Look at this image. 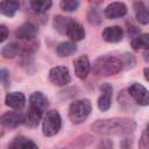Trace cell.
<instances>
[{"instance_id":"cell-28","label":"cell","mask_w":149,"mask_h":149,"mask_svg":"<svg viewBox=\"0 0 149 149\" xmlns=\"http://www.w3.org/2000/svg\"><path fill=\"white\" fill-rule=\"evenodd\" d=\"M0 83H2L3 86H8L9 85V72L6 69H1L0 70Z\"/></svg>"},{"instance_id":"cell-8","label":"cell","mask_w":149,"mask_h":149,"mask_svg":"<svg viewBox=\"0 0 149 149\" xmlns=\"http://www.w3.org/2000/svg\"><path fill=\"white\" fill-rule=\"evenodd\" d=\"M126 14H127V6L123 2H112L104 10V15L107 19H119L125 16Z\"/></svg>"},{"instance_id":"cell-29","label":"cell","mask_w":149,"mask_h":149,"mask_svg":"<svg viewBox=\"0 0 149 149\" xmlns=\"http://www.w3.org/2000/svg\"><path fill=\"white\" fill-rule=\"evenodd\" d=\"M8 34H9L8 28L6 26H3V24H0V43L3 42L5 40H7Z\"/></svg>"},{"instance_id":"cell-17","label":"cell","mask_w":149,"mask_h":149,"mask_svg":"<svg viewBox=\"0 0 149 149\" xmlns=\"http://www.w3.org/2000/svg\"><path fill=\"white\" fill-rule=\"evenodd\" d=\"M42 112L34 108V107H29L28 112L26 113L24 115V120H23V123L28 127H36L40 121H41V118H42Z\"/></svg>"},{"instance_id":"cell-25","label":"cell","mask_w":149,"mask_h":149,"mask_svg":"<svg viewBox=\"0 0 149 149\" xmlns=\"http://www.w3.org/2000/svg\"><path fill=\"white\" fill-rule=\"evenodd\" d=\"M88 21H90L91 23H93V24L100 23L101 19H100V15L98 14V12H97L95 8H91V9H90V12H88Z\"/></svg>"},{"instance_id":"cell-27","label":"cell","mask_w":149,"mask_h":149,"mask_svg":"<svg viewBox=\"0 0 149 149\" xmlns=\"http://www.w3.org/2000/svg\"><path fill=\"white\" fill-rule=\"evenodd\" d=\"M139 147H140V149H149V135L146 132H143L141 135Z\"/></svg>"},{"instance_id":"cell-6","label":"cell","mask_w":149,"mask_h":149,"mask_svg":"<svg viewBox=\"0 0 149 149\" xmlns=\"http://www.w3.org/2000/svg\"><path fill=\"white\" fill-rule=\"evenodd\" d=\"M128 91H129V94L133 97V99L139 105H141V106L149 105V92L143 85H141L139 83H134L130 85Z\"/></svg>"},{"instance_id":"cell-19","label":"cell","mask_w":149,"mask_h":149,"mask_svg":"<svg viewBox=\"0 0 149 149\" xmlns=\"http://www.w3.org/2000/svg\"><path fill=\"white\" fill-rule=\"evenodd\" d=\"M56 51L59 57H68L77 51V45L73 42H63L57 47Z\"/></svg>"},{"instance_id":"cell-33","label":"cell","mask_w":149,"mask_h":149,"mask_svg":"<svg viewBox=\"0 0 149 149\" xmlns=\"http://www.w3.org/2000/svg\"><path fill=\"white\" fill-rule=\"evenodd\" d=\"M90 2H93V3H100L102 0H88Z\"/></svg>"},{"instance_id":"cell-24","label":"cell","mask_w":149,"mask_h":149,"mask_svg":"<svg viewBox=\"0 0 149 149\" xmlns=\"http://www.w3.org/2000/svg\"><path fill=\"white\" fill-rule=\"evenodd\" d=\"M79 0H62L61 1V8L65 12H73L78 8Z\"/></svg>"},{"instance_id":"cell-26","label":"cell","mask_w":149,"mask_h":149,"mask_svg":"<svg viewBox=\"0 0 149 149\" xmlns=\"http://www.w3.org/2000/svg\"><path fill=\"white\" fill-rule=\"evenodd\" d=\"M24 140H26V137H23V136H17V137H15V139L9 143L8 149H21L22 143L24 142Z\"/></svg>"},{"instance_id":"cell-32","label":"cell","mask_w":149,"mask_h":149,"mask_svg":"<svg viewBox=\"0 0 149 149\" xmlns=\"http://www.w3.org/2000/svg\"><path fill=\"white\" fill-rule=\"evenodd\" d=\"M143 74H144V78L149 81V68H146V69L143 70Z\"/></svg>"},{"instance_id":"cell-10","label":"cell","mask_w":149,"mask_h":149,"mask_svg":"<svg viewBox=\"0 0 149 149\" xmlns=\"http://www.w3.org/2000/svg\"><path fill=\"white\" fill-rule=\"evenodd\" d=\"M100 90L102 92V94L99 97L98 99V108L102 112L107 111L111 107V99H112V92H113V87L105 83L100 86Z\"/></svg>"},{"instance_id":"cell-2","label":"cell","mask_w":149,"mask_h":149,"mask_svg":"<svg viewBox=\"0 0 149 149\" xmlns=\"http://www.w3.org/2000/svg\"><path fill=\"white\" fill-rule=\"evenodd\" d=\"M122 68H123V64L121 59L112 56H101L93 62L92 71L97 76L108 77L120 72Z\"/></svg>"},{"instance_id":"cell-30","label":"cell","mask_w":149,"mask_h":149,"mask_svg":"<svg viewBox=\"0 0 149 149\" xmlns=\"http://www.w3.org/2000/svg\"><path fill=\"white\" fill-rule=\"evenodd\" d=\"M21 149H38V147H37V146H36V143H35V142H33L31 140L26 139V140H24V142L22 143Z\"/></svg>"},{"instance_id":"cell-16","label":"cell","mask_w":149,"mask_h":149,"mask_svg":"<svg viewBox=\"0 0 149 149\" xmlns=\"http://www.w3.org/2000/svg\"><path fill=\"white\" fill-rule=\"evenodd\" d=\"M29 102H30V107H34L41 111L42 113L48 108V105H49L47 97L42 92H34L29 98Z\"/></svg>"},{"instance_id":"cell-23","label":"cell","mask_w":149,"mask_h":149,"mask_svg":"<svg viewBox=\"0 0 149 149\" xmlns=\"http://www.w3.org/2000/svg\"><path fill=\"white\" fill-rule=\"evenodd\" d=\"M70 21H71V17H64V16L58 15V16H56L55 20H54V27H55L59 33L65 34V33H66V28H68Z\"/></svg>"},{"instance_id":"cell-22","label":"cell","mask_w":149,"mask_h":149,"mask_svg":"<svg viewBox=\"0 0 149 149\" xmlns=\"http://www.w3.org/2000/svg\"><path fill=\"white\" fill-rule=\"evenodd\" d=\"M21 52V47L17 43H9L2 49V56L5 58H14Z\"/></svg>"},{"instance_id":"cell-11","label":"cell","mask_w":149,"mask_h":149,"mask_svg":"<svg viewBox=\"0 0 149 149\" xmlns=\"http://www.w3.org/2000/svg\"><path fill=\"white\" fill-rule=\"evenodd\" d=\"M65 34L70 40H72L74 42L81 41L85 37V30H84L83 26L79 22L74 21L73 19H71V21H70V23H69V26L66 28V33Z\"/></svg>"},{"instance_id":"cell-14","label":"cell","mask_w":149,"mask_h":149,"mask_svg":"<svg viewBox=\"0 0 149 149\" xmlns=\"http://www.w3.org/2000/svg\"><path fill=\"white\" fill-rule=\"evenodd\" d=\"M5 102L13 109H21L26 104V97L21 92H10L6 95Z\"/></svg>"},{"instance_id":"cell-12","label":"cell","mask_w":149,"mask_h":149,"mask_svg":"<svg viewBox=\"0 0 149 149\" xmlns=\"http://www.w3.org/2000/svg\"><path fill=\"white\" fill-rule=\"evenodd\" d=\"M73 66H74V73L78 78L80 79H85L91 70V64L90 61L86 56H80L78 57L74 62H73Z\"/></svg>"},{"instance_id":"cell-18","label":"cell","mask_w":149,"mask_h":149,"mask_svg":"<svg viewBox=\"0 0 149 149\" xmlns=\"http://www.w3.org/2000/svg\"><path fill=\"white\" fill-rule=\"evenodd\" d=\"M134 12L137 21L141 24H148L149 23V9L146 7V5L141 1H136L134 3Z\"/></svg>"},{"instance_id":"cell-1","label":"cell","mask_w":149,"mask_h":149,"mask_svg":"<svg viewBox=\"0 0 149 149\" xmlns=\"http://www.w3.org/2000/svg\"><path fill=\"white\" fill-rule=\"evenodd\" d=\"M135 121L126 118H113L97 120L92 123L91 129L101 135H126L135 130Z\"/></svg>"},{"instance_id":"cell-7","label":"cell","mask_w":149,"mask_h":149,"mask_svg":"<svg viewBox=\"0 0 149 149\" xmlns=\"http://www.w3.org/2000/svg\"><path fill=\"white\" fill-rule=\"evenodd\" d=\"M24 115L19 111H12L2 114L0 116V125L6 128H16L23 123Z\"/></svg>"},{"instance_id":"cell-4","label":"cell","mask_w":149,"mask_h":149,"mask_svg":"<svg viewBox=\"0 0 149 149\" xmlns=\"http://www.w3.org/2000/svg\"><path fill=\"white\" fill-rule=\"evenodd\" d=\"M62 126V119L57 111L52 109L47 112L43 122H42V130L45 136H54L56 135Z\"/></svg>"},{"instance_id":"cell-15","label":"cell","mask_w":149,"mask_h":149,"mask_svg":"<svg viewBox=\"0 0 149 149\" xmlns=\"http://www.w3.org/2000/svg\"><path fill=\"white\" fill-rule=\"evenodd\" d=\"M20 7L19 0H1L0 1V14L12 17L15 15Z\"/></svg>"},{"instance_id":"cell-34","label":"cell","mask_w":149,"mask_h":149,"mask_svg":"<svg viewBox=\"0 0 149 149\" xmlns=\"http://www.w3.org/2000/svg\"><path fill=\"white\" fill-rule=\"evenodd\" d=\"M144 132H146V133H147V134L149 135V123L147 125V128H146V130H144Z\"/></svg>"},{"instance_id":"cell-13","label":"cell","mask_w":149,"mask_h":149,"mask_svg":"<svg viewBox=\"0 0 149 149\" xmlns=\"http://www.w3.org/2000/svg\"><path fill=\"white\" fill-rule=\"evenodd\" d=\"M102 37L106 42L109 43H118L122 40L123 37V30L119 26H112V27H106L102 30Z\"/></svg>"},{"instance_id":"cell-3","label":"cell","mask_w":149,"mask_h":149,"mask_svg":"<svg viewBox=\"0 0 149 149\" xmlns=\"http://www.w3.org/2000/svg\"><path fill=\"white\" fill-rule=\"evenodd\" d=\"M92 109L88 99H81L72 102L69 108V118L73 123H81L90 115Z\"/></svg>"},{"instance_id":"cell-21","label":"cell","mask_w":149,"mask_h":149,"mask_svg":"<svg viewBox=\"0 0 149 149\" xmlns=\"http://www.w3.org/2000/svg\"><path fill=\"white\" fill-rule=\"evenodd\" d=\"M52 5L51 0H30V6L33 8L34 12H36L37 14H42L45 13Z\"/></svg>"},{"instance_id":"cell-31","label":"cell","mask_w":149,"mask_h":149,"mask_svg":"<svg viewBox=\"0 0 149 149\" xmlns=\"http://www.w3.org/2000/svg\"><path fill=\"white\" fill-rule=\"evenodd\" d=\"M101 148H104V149H112L113 148V143L109 140H102L100 142V144L98 146V149H101Z\"/></svg>"},{"instance_id":"cell-20","label":"cell","mask_w":149,"mask_h":149,"mask_svg":"<svg viewBox=\"0 0 149 149\" xmlns=\"http://www.w3.org/2000/svg\"><path fill=\"white\" fill-rule=\"evenodd\" d=\"M132 47L135 50L149 49V34H140L132 40Z\"/></svg>"},{"instance_id":"cell-5","label":"cell","mask_w":149,"mask_h":149,"mask_svg":"<svg viewBox=\"0 0 149 149\" xmlns=\"http://www.w3.org/2000/svg\"><path fill=\"white\" fill-rule=\"evenodd\" d=\"M49 79L57 86H65L70 83L71 76L66 66H55L49 71Z\"/></svg>"},{"instance_id":"cell-9","label":"cell","mask_w":149,"mask_h":149,"mask_svg":"<svg viewBox=\"0 0 149 149\" xmlns=\"http://www.w3.org/2000/svg\"><path fill=\"white\" fill-rule=\"evenodd\" d=\"M37 33H38V29L34 23L26 22L16 29L15 35L20 40H33V38L36 37Z\"/></svg>"}]
</instances>
